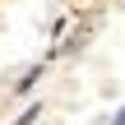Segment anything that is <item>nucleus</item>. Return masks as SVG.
<instances>
[{
  "mask_svg": "<svg viewBox=\"0 0 125 125\" xmlns=\"http://www.w3.org/2000/svg\"><path fill=\"white\" fill-rule=\"evenodd\" d=\"M42 74H46V60H37V65H28V70H23V74L14 79V93H19V97H28V93L37 88V79H42Z\"/></svg>",
  "mask_w": 125,
  "mask_h": 125,
  "instance_id": "nucleus-1",
  "label": "nucleus"
},
{
  "mask_svg": "<svg viewBox=\"0 0 125 125\" xmlns=\"http://www.w3.org/2000/svg\"><path fill=\"white\" fill-rule=\"evenodd\" d=\"M111 125H125V107H121V111H111Z\"/></svg>",
  "mask_w": 125,
  "mask_h": 125,
  "instance_id": "nucleus-3",
  "label": "nucleus"
},
{
  "mask_svg": "<svg viewBox=\"0 0 125 125\" xmlns=\"http://www.w3.org/2000/svg\"><path fill=\"white\" fill-rule=\"evenodd\" d=\"M37 116H42V102H28V107H23L9 125H37Z\"/></svg>",
  "mask_w": 125,
  "mask_h": 125,
  "instance_id": "nucleus-2",
  "label": "nucleus"
}]
</instances>
